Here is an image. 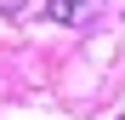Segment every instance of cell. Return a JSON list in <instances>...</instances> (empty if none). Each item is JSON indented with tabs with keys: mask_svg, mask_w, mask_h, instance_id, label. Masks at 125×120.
<instances>
[{
	"mask_svg": "<svg viewBox=\"0 0 125 120\" xmlns=\"http://www.w3.org/2000/svg\"><path fill=\"white\" fill-rule=\"evenodd\" d=\"M97 12V0H51L46 6V23H85Z\"/></svg>",
	"mask_w": 125,
	"mask_h": 120,
	"instance_id": "1",
	"label": "cell"
},
{
	"mask_svg": "<svg viewBox=\"0 0 125 120\" xmlns=\"http://www.w3.org/2000/svg\"><path fill=\"white\" fill-rule=\"evenodd\" d=\"M0 12H23V0H0Z\"/></svg>",
	"mask_w": 125,
	"mask_h": 120,
	"instance_id": "2",
	"label": "cell"
}]
</instances>
